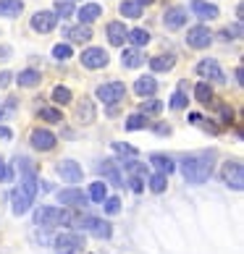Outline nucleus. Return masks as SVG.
<instances>
[{"label":"nucleus","mask_w":244,"mask_h":254,"mask_svg":"<svg viewBox=\"0 0 244 254\" xmlns=\"http://www.w3.org/2000/svg\"><path fill=\"white\" fill-rule=\"evenodd\" d=\"M213 163H215V155L213 152H200V155H184L179 160L181 165V173L189 184H205L210 178L213 171Z\"/></svg>","instance_id":"1"},{"label":"nucleus","mask_w":244,"mask_h":254,"mask_svg":"<svg viewBox=\"0 0 244 254\" xmlns=\"http://www.w3.org/2000/svg\"><path fill=\"white\" fill-rule=\"evenodd\" d=\"M37 184H40L37 178H24V181L11 191V207H13V215H24V212L32 207L34 194H37Z\"/></svg>","instance_id":"2"},{"label":"nucleus","mask_w":244,"mask_h":254,"mask_svg":"<svg viewBox=\"0 0 244 254\" xmlns=\"http://www.w3.org/2000/svg\"><path fill=\"white\" fill-rule=\"evenodd\" d=\"M66 210H58V207H50V204H42L37 207L34 212V223L42 225V228H58V225H66Z\"/></svg>","instance_id":"3"},{"label":"nucleus","mask_w":244,"mask_h":254,"mask_svg":"<svg viewBox=\"0 0 244 254\" xmlns=\"http://www.w3.org/2000/svg\"><path fill=\"white\" fill-rule=\"evenodd\" d=\"M53 247L58 254H79V252H84V236L81 233H74V231H66L53 239Z\"/></svg>","instance_id":"4"},{"label":"nucleus","mask_w":244,"mask_h":254,"mask_svg":"<svg viewBox=\"0 0 244 254\" xmlns=\"http://www.w3.org/2000/svg\"><path fill=\"white\" fill-rule=\"evenodd\" d=\"M81 65L84 68H89V71H97V68H105V65L110 63V55L105 48H87L81 53Z\"/></svg>","instance_id":"5"},{"label":"nucleus","mask_w":244,"mask_h":254,"mask_svg":"<svg viewBox=\"0 0 244 254\" xmlns=\"http://www.w3.org/2000/svg\"><path fill=\"white\" fill-rule=\"evenodd\" d=\"M223 181H226L234 191L244 189V168H242L239 160H229V163H223Z\"/></svg>","instance_id":"6"},{"label":"nucleus","mask_w":244,"mask_h":254,"mask_svg":"<svg viewBox=\"0 0 244 254\" xmlns=\"http://www.w3.org/2000/svg\"><path fill=\"white\" fill-rule=\"evenodd\" d=\"M210 42H213V32H210V26H202V24H197L189 29V34H186V45L194 50H205V48H210Z\"/></svg>","instance_id":"7"},{"label":"nucleus","mask_w":244,"mask_h":254,"mask_svg":"<svg viewBox=\"0 0 244 254\" xmlns=\"http://www.w3.org/2000/svg\"><path fill=\"white\" fill-rule=\"evenodd\" d=\"M124 95H126V87L121 81H110V84L97 87V100L105 102V105H116L118 100H124Z\"/></svg>","instance_id":"8"},{"label":"nucleus","mask_w":244,"mask_h":254,"mask_svg":"<svg viewBox=\"0 0 244 254\" xmlns=\"http://www.w3.org/2000/svg\"><path fill=\"white\" fill-rule=\"evenodd\" d=\"M197 73L205 79H210L213 84H223L226 81V76H223V71H221V63L215 61V58H205L197 63Z\"/></svg>","instance_id":"9"},{"label":"nucleus","mask_w":244,"mask_h":254,"mask_svg":"<svg viewBox=\"0 0 244 254\" xmlns=\"http://www.w3.org/2000/svg\"><path fill=\"white\" fill-rule=\"evenodd\" d=\"M55 168H58V176L66 184H79L84 178V171H81V165L77 163V160H61Z\"/></svg>","instance_id":"10"},{"label":"nucleus","mask_w":244,"mask_h":254,"mask_svg":"<svg viewBox=\"0 0 244 254\" xmlns=\"http://www.w3.org/2000/svg\"><path fill=\"white\" fill-rule=\"evenodd\" d=\"M55 26H58V18H55L53 11H37V13L32 16V29H34V32H40V34L53 32Z\"/></svg>","instance_id":"11"},{"label":"nucleus","mask_w":244,"mask_h":254,"mask_svg":"<svg viewBox=\"0 0 244 254\" xmlns=\"http://www.w3.org/2000/svg\"><path fill=\"white\" fill-rule=\"evenodd\" d=\"M29 144L34 149H53L55 147V134L48 128H34L32 136H29Z\"/></svg>","instance_id":"12"},{"label":"nucleus","mask_w":244,"mask_h":254,"mask_svg":"<svg viewBox=\"0 0 244 254\" xmlns=\"http://www.w3.org/2000/svg\"><path fill=\"white\" fill-rule=\"evenodd\" d=\"M58 202L63 204V207H87V196H84V191H79V189H63L61 194H58Z\"/></svg>","instance_id":"13"},{"label":"nucleus","mask_w":244,"mask_h":254,"mask_svg":"<svg viewBox=\"0 0 244 254\" xmlns=\"http://www.w3.org/2000/svg\"><path fill=\"white\" fill-rule=\"evenodd\" d=\"M189 8H192L194 16L202 18V21H213V18H218V8H215L213 3H208V0H192Z\"/></svg>","instance_id":"14"},{"label":"nucleus","mask_w":244,"mask_h":254,"mask_svg":"<svg viewBox=\"0 0 244 254\" xmlns=\"http://www.w3.org/2000/svg\"><path fill=\"white\" fill-rule=\"evenodd\" d=\"M163 21H165L168 29H181V26L186 24V8H181V5L168 8L165 16H163Z\"/></svg>","instance_id":"15"},{"label":"nucleus","mask_w":244,"mask_h":254,"mask_svg":"<svg viewBox=\"0 0 244 254\" xmlns=\"http://www.w3.org/2000/svg\"><path fill=\"white\" fill-rule=\"evenodd\" d=\"M87 231L92 233V236H97V239H110V233H113V228H110V223H108V220H102V218H92V215H89Z\"/></svg>","instance_id":"16"},{"label":"nucleus","mask_w":244,"mask_h":254,"mask_svg":"<svg viewBox=\"0 0 244 254\" xmlns=\"http://www.w3.org/2000/svg\"><path fill=\"white\" fill-rule=\"evenodd\" d=\"M77 118H79V124H92L95 121V102L89 97H81L77 102Z\"/></svg>","instance_id":"17"},{"label":"nucleus","mask_w":244,"mask_h":254,"mask_svg":"<svg viewBox=\"0 0 244 254\" xmlns=\"http://www.w3.org/2000/svg\"><path fill=\"white\" fill-rule=\"evenodd\" d=\"M77 16H79L81 26H87V24L97 21V18L102 16V5H97V3H87V5H81L79 11H77Z\"/></svg>","instance_id":"18"},{"label":"nucleus","mask_w":244,"mask_h":254,"mask_svg":"<svg viewBox=\"0 0 244 254\" xmlns=\"http://www.w3.org/2000/svg\"><path fill=\"white\" fill-rule=\"evenodd\" d=\"M173 65H176V55H173V53H163V55H155V58H150V68L158 71V73L171 71Z\"/></svg>","instance_id":"19"},{"label":"nucleus","mask_w":244,"mask_h":254,"mask_svg":"<svg viewBox=\"0 0 244 254\" xmlns=\"http://www.w3.org/2000/svg\"><path fill=\"white\" fill-rule=\"evenodd\" d=\"M158 92V81L153 79V76H139L137 81H134V95H139V97H153Z\"/></svg>","instance_id":"20"},{"label":"nucleus","mask_w":244,"mask_h":254,"mask_svg":"<svg viewBox=\"0 0 244 254\" xmlns=\"http://www.w3.org/2000/svg\"><path fill=\"white\" fill-rule=\"evenodd\" d=\"M105 29H108V40H110L113 48H121V45L126 42V26L121 24V21H110Z\"/></svg>","instance_id":"21"},{"label":"nucleus","mask_w":244,"mask_h":254,"mask_svg":"<svg viewBox=\"0 0 244 254\" xmlns=\"http://www.w3.org/2000/svg\"><path fill=\"white\" fill-rule=\"evenodd\" d=\"M63 37L71 40V42H89L92 40V29L89 26H66Z\"/></svg>","instance_id":"22"},{"label":"nucleus","mask_w":244,"mask_h":254,"mask_svg":"<svg viewBox=\"0 0 244 254\" xmlns=\"http://www.w3.org/2000/svg\"><path fill=\"white\" fill-rule=\"evenodd\" d=\"M100 168H102V173H105V178H108L110 186H116V189H121V186H124V178H121V171L116 168L113 160H105Z\"/></svg>","instance_id":"23"},{"label":"nucleus","mask_w":244,"mask_h":254,"mask_svg":"<svg viewBox=\"0 0 244 254\" xmlns=\"http://www.w3.org/2000/svg\"><path fill=\"white\" fill-rule=\"evenodd\" d=\"M121 63H124V68H139L145 63V55L139 53V48H129L121 53Z\"/></svg>","instance_id":"24"},{"label":"nucleus","mask_w":244,"mask_h":254,"mask_svg":"<svg viewBox=\"0 0 244 254\" xmlns=\"http://www.w3.org/2000/svg\"><path fill=\"white\" fill-rule=\"evenodd\" d=\"M21 11H24L21 0H0V16L3 18H16L21 16Z\"/></svg>","instance_id":"25"},{"label":"nucleus","mask_w":244,"mask_h":254,"mask_svg":"<svg viewBox=\"0 0 244 254\" xmlns=\"http://www.w3.org/2000/svg\"><path fill=\"white\" fill-rule=\"evenodd\" d=\"M16 81H18V87H37V84L42 81V73L37 71V68H24L16 76Z\"/></svg>","instance_id":"26"},{"label":"nucleus","mask_w":244,"mask_h":254,"mask_svg":"<svg viewBox=\"0 0 244 254\" xmlns=\"http://www.w3.org/2000/svg\"><path fill=\"white\" fill-rule=\"evenodd\" d=\"M150 163H153L158 168V173H163V176H171L173 168H176V163L168 155H150Z\"/></svg>","instance_id":"27"},{"label":"nucleus","mask_w":244,"mask_h":254,"mask_svg":"<svg viewBox=\"0 0 244 254\" xmlns=\"http://www.w3.org/2000/svg\"><path fill=\"white\" fill-rule=\"evenodd\" d=\"M87 199H89V202H105V199H108V186H105V181H95V184H89V189H87Z\"/></svg>","instance_id":"28"},{"label":"nucleus","mask_w":244,"mask_h":254,"mask_svg":"<svg viewBox=\"0 0 244 254\" xmlns=\"http://www.w3.org/2000/svg\"><path fill=\"white\" fill-rule=\"evenodd\" d=\"M118 13L124 16V18H139V16L145 13V8H139L134 0H124V3L118 5Z\"/></svg>","instance_id":"29"},{"label":"nucleus","mask_w":244,"mask_h":254,"mask_svg":"<svg viewBox=\"0 0 244 254\" xmlns=\"http://www.w3.org/2000/svg\"><path fill=\"white\" fill-rule=\"evenodd\" d=\"M126 40L134 45V48H145L150 42V32L147 29H131V32H126Z\"/></svg>","instance_id":"30"},{"label":"nucleus","mask_w":244,"mask_h":254,"mask_svg":"<svg viewBox=\"0 0 244 254\" xmlns=\"http://www.w3.org/2000/svg\"><path fill=\"white\" fill-rule=\"evenodd\" d=\"M13 165L24 173V178H37V171H34V165H32V160H29V157H16V160H13Z\"/></svg>","instance_id":"31"},{"label":"nucleus","mask_w":244,"mask_h":254,"mask_svg":"<svg viewBox=\"0 0 244 254\" xmlns=\"http://www.w3.org/2000/svg\"><path fill=\"white\" fill-rule=\"evenodd\" d=\"M194 97H197V102H202V105H208V102L213 100V89H210V84H197L194 87Z\"/></svg>","instance_id":"32"},{"label":"nucleus","mask_w":244,"mask_h":254,"mask_svg":"<svg viewBox=\"0 0 244 254\" xmlns=\"http://www.w3.org/2000/svg\"><path fill=\"white\" fill-rule=\"evenodd\" d=\"M165 184H168V176H163V173H153V176H150V189H153L155 194H163Z\"/></svg>","instance_id":"33"},{"label":"nucleus","mask_w":244,"mask_h":254,"mask_svg":"<svg viewBox=\"0 0 244 254\" xmlns=\"http://www.w3.org/2000/svg\"><path fill=\"white\" fill-rule=\"evenodd\" d=\"M147 126V118L142 113H134V116L126 118V131H137V128H145Z\"/></svg>","instance_id":"34"},{"label":"nucleus","mask_w":244,"mask_h":254,"mask_svg":"<svg viewBox=\"0 0 244 254\" xmlns=\"http://www.w3.org/2000/svg\"><path fill=\"white\" fill-rule=\"evenodd\" d=\"M163 110V102L161 100H150V102H142V108H139V113L147 118V116H155V113Z\"/></svg>","instance_id":"35"},{"label":"nucleus","mask_w":244,"mask_h":254,"mask_svg":"<svg viewBox=\"0 0 244 254\" xmlns=\"http://www.w3.org/2000/svg\"><path fill=\"white\" fill-rule=\"evenodd\" d=\"M53 100L58 102V105H69L71 102V89L69 87H55L53 89Z\"/></svg>","instance_id":"36"},{"label":"nucleus","mask_w":244,"mask_h":254,"mask_svg":"<svg viewBox=\"0 0 244 254\" xmlns=\"http://www.w3.org/2000/svg\"><path fill=\"white\" fill-rule=\"evenodd\" d=\"M71 55H74V50H71V45H66V42H61V45L53 48V58H58V61H69Z\"/></svg>","instance_id":"37"},{"label":"nucleus","mask_w":244,"mask_h":254,"mask_svg":"<svg viewBox=\"0 0 244 254\" xmlns=\"http://www.w3.org/2000/svg\"><path fill=\"white\" fill-rule=\"evenodd\" d=\"M40 118L48 121V124H58V121L63 118V113L55 110V108H42V110H40Z\"/></svg>","instance_id":"38"},{"label":"nucleus","mask_w":244,"mask_h":254,"mask_svg":"<svg viewBox=\"0 0 244 254\" xmlns=\"http://www.w3.org/2000/svg\"><path fill=\"white\" fill-rule=\"evenodd\" d=\"M126 173H131L134 178H145V176H147V165L134 163V160H129V163H126Z\"/></svg>","instance_id":"39"},{"label":"nucleus","mask_w":244,"mask_h":254,"mask_svg":"<svg viewBox=\"0 0 244 254\" xmlns=\"http://www.w3.org/2000/svg\"><path fill=\"white\" fill-rule=\"evenodd\" d=\"M113 149L121 155V157H137V147H131V144H124V142H113Z\"/></svg>","instance_id":"40"},{"label":"nucleus","mask_w":244,"mask_h":254,"mask_svg":"<svg viewBox=\"0 0 244 254\" xmlns=\"http://www.w3.org/2000/svg\"><path fill=\"white\" fill-rule=\"evenodd\" d=\"M53 13H55V18H69V16L74 13V5L69 3V0H61V3L55 5V11H53Z\"/></svg>","instance_id":"41"},{"label":"nucleus","mask_w":244,"mask_h":254,"mask_svg":"<svg viewBox=\"0 0 244 254\" xmlns=\"http://www.w3.org/2000/svg\"><path fill=\"white\" fill-rule=\"evenodd\" d=\"M102 207H105V215H116L121 210V199L118 196H108V199L102 202Z\"/></svg>","instance_id":"42"},{"label":"nucleus","mask_w":244,"mask_h":254,"mask_svg":"<svg viewBox=\"0 0 244 254\" xmlns=\"http://www.w3.org/2000/svg\"><path fill=\"white\" fill-rule=\"evenodd\" d=\"M186 102H189V100H186L184 92H176V95L171 97V102H168V105H171L173 110H184V108H186Z\"/></svg>","instance_id":"43"},{"label":"nucleus","mask_w":244,"mask_h":254,"mask_svg":"<svg viewBox=\"0 0 244 254\" xmlns=\"http://www.w3.org/2000/svg\"><path fill=\"white\" fill-rule=\"evenodd\" d=\"M223 40H239L242 37V24H234V26H226V29H223Z\"/></svg>","instance_id":"44"},{"label":"nucleus","mask_w":244,"mask_h":254,"mask_svg":"<svg viewBox=\"0 0 244 254\" xmlns=\"http://www.w3.org/2000/svg\"><path fill=\"white\" fill-rule=\"evenodd\" d=\"M11 178H13V171L3 163V160H0V184H8Z\"/></svg>","instance_id":"45"},{"label":"nucleus","mask_w":244,"mask_h":254,"mask_svg":"<svg viewBox=\"0 0 244 254\" xmlns=\"http://www.w3.org/2000/svg\"><path fill=\"white\" fill-rule=\"evenodd\" d=\"M13 108H16V100L11 97V100H8V102H5V108H3V110H0V121H3V118H8V116H11V113H13Z\"/></svg>","instance_id":"46"},{"label":"nucleus","mask_w":244,"mask_h":254,"mask_svg":"<svg viewBox=\"0 0 244 254\" xmlns=\"http://www.w3.org/2000/svg\"><path fill=\"white\" fill-rule=\"evenodd\" d=\"M155 134L158 136H168V134H171V126H168V124H155Z\"/></svg>","instance_id":"47"},{"label":"nucleus","mask_w":244,"mask_h":254,"mask_svg":"<svg viewBox=\"0 0 244 254\" xmlns=\"http://www.w3.org/2000/svg\"><path fill=\"white\" fill-rule=\"evenodd\" d=\"M131 189H134L137 194H142V189H145V186H142V178H131Z\"/></svg>","instance_id":"48"},{"label":"nucleus","mask_w":244,"mask_h":254,"mask_svg":"<svg viewBox=\"0 0 244 254\" xmlns=\"http://www.w3.org/2000/svg\"><path fill=\"white\" fill-rule=\"evenodd\" d=\"M8 81H11V73L3 71V73H0V87H8Z\"/></svg>","instance_id":"49"},{"label":"nucleus","mask_w":244,"mask_h":254,"mask_svg":"<svg viewBox=\"0 0 244 254\" xmlns=\"http://www.w3.org/2000/svg\"><path fill=\"white\" fill-rule=\"evenodd\" d=\"M0 139H11V128L8 126H0Z\"/></svg>","instance_id":"50"},{"label":"nucleus","mask_w":244,"mask_h":254,"mask_svg":"<svg viewBox=\"0 0 244 254\" xmlns=\"http://www.w3.org/2000/svg\"><path fill=\"white\" fill-rule=\"evenodd\" d=\"M134 3H137L139 8H145V5H153V3H155V0H134Z\"/></svg>","instance_id":"51"},{"label":"nucleus","mask_w":244,"mask_h":254,"mask_svg":"<svg viewBox=\"0 0 244 254\" xmlns=\"http://www.w3.org/2000/svg\"><path fill=\"white\" fill-rule=\"evenodd\" d=\"M237 81H239V84L244 81V71H242V65H239V68H237Z\"/></svg>","instance_id":"52"}]
</instances>
